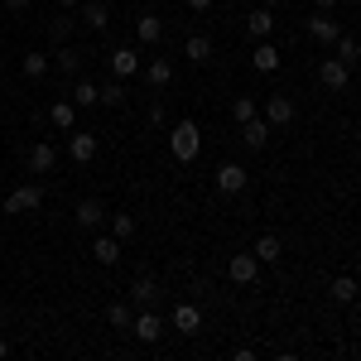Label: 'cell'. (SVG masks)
Listing matches in <instances>:
<instances>
[{
  "label": "cell",
  "instance_id": "cell-1",
  "mask_svg": "<svg viewBox=\"0 0 361 361\" xmlns=\"http://www.w3.org/2000/svg\"><path fill=\"white\" fill-rule=\"evenodd\" d=\"M169 149H173L178 164H193L197 154H202V130H197L193 121H178V126L169 130Z\"/></svg>",
  "mask_w": 361,
  "mask_h": 361
},
{
  "label": "cell",
  "instance_id": "cell-12",
  "mask_svg": "<svg viewBox=\"0 0 361 361\" xmlns=\"http://www.w3.org/2000/svg\"><path fill=\"white\" fill-rule=\"evenodd\" d=\"M241 140H246L250 149H265V145H270V121H265V116L246 121V126H241Z\"/></svg>",
  "mask_w": 361,
  "mask_h": 361
},
{
  "label": "cell",
  "instance_id": "cell-2",
  "mask_svg": "<svg viewBox=\"0 0 361 361\" xmlns=\"http://www.w3.org/2000/svg\"><path fill=\"white\" fill-rule=\"evenodd\" d=\"M34 207H44V188H39V183H25V188H15V193L5 197V212H10V217H25Z\"/></svg>",
  "mask_w": 361,
  "mask_h": 361
},
{
  "label": "cell",
  "instance_id": "cell-38",
  "mask_svg": "<svg viewBox=\"0 0 361 361\" xmlns=\"http://www.w3.org/2000/svg\"><path fill=\"white\" fill-rule=\"evenodd\" d=\"M58 5H63V10H78V5H82V0H58Z\"/></svg>",
  "mask_w": 361,
  "mask_h": 361
},
{
  "label": "cell",
  "instance_id": "cell-39",
  "mask_svg": "<svg viewBox=\"0 0 361 361\" xmlns=\"http://www.w3.org/2000/svg\"><path fill=\"white\" fill-rule=\"evenodd\" d=\"M313 5H318V10H333V5H337V0H313Z\"/></svg>",
  "mask_w": 361,
  "mask_h": 361
},
{
  "label": "cell",
  "instance_id": "cell-3",
  "mask_svg": "<svg viewBox=\"0 0 361 361\" xmlns=\"http://www.w3.org/2000/svg\"><path fill=\"white\" fill-rule=\"evenodd\" d=\"M68 159H73V164H92V159H97V135H92V130H73Z\"/></svg>",
  "mask_w": 361,
  "mask_h": 361
},
{
  "label": "cell",
  "instance_id": "cell-25",
  "mask_svg": "<svg viewBox=\"0 0 361 361\" xmlns=\"http://www.w3.org/2000/svg\"><path fill=\"white\" fill-rule=\"evenodd\" d=\"M106 222H111L116 241H130V236H135V217H130V212H106Z\"/></svg>",
  "mask_w": 361,
  "mask_h": 361
},
{
  "label": "cell",
  "instance_id": "cell-15",
  "mask_svg": "<svg viewBox=\"0 0 361 361\" xmlns=\"http://www.w3.org/2000/svg\"><path fill=\"white\" fill-rule=\"evenodd\" d=\"M265 121H270V126H289V121H294V102H289V97H270V102H265Z\"/></svg>",
  "mask_w": 361,
  "mask_h": 361
},
{
  "label": "cell",
  "instance_id": "cell-22",
  "mask_svg": "<svg viewBox=\"0 0 361 361\" xmlns=\"http://www.w3.org/2000/svg\"><path fill=\"white\" fill-rule=\"evenodd\" d=\"M92 255H97V265H116L121 260V241L116 236H97L92 241Z\"/></svg>",
  "mask_w": 361,
  "mask_h": 361
},
{
  "label": "cell",
  "instance_id": "cell-30",
  "mask_svg": "<svg viewBox=\"0 0 361 361\" xmlns=\"http://www.w3.org/2000/svg\"><path fill=\"white\" fill-rule=\"evenodd\" d=\"M121 102H126V82L116 78V82H106V87H102V97H97V106H121Z\"/></svg>",
  "mask_w": 361,
  "mask_h": 361
},
{
  "label": "cell",
  "instance_id": "cell-21",
  "mask_svg": "<svg viewBox=\"0 0 361 361\" xmlns=\"http://www.w3.org/2000/svg\"><path fill=\"white\" fill-rule=\"evenodd\" d=\"M250 255H255L260 265H275L279 255H284V246H279V236H270V231H265V236L255 241V250H250Z\"/></svg>",
  "mask_w": 361,
  "mask_h": 361
},
{
  "label": "cell",
  "instance_id": "cell-19",
  "mask_svg": "<svg viewBox=\"0 0 361 361\" xmlns=\"http://www.w3.org/2000/svg\"><path fill=\"white\" fill-rule=\"evenodd\" d=\"M49 121H54L58 130H78V106L73 102H54L49 106Z\"/></svg>",
  "mask_w": 361,
  "mask_h": 361
},
{
  "label": "cell",
  "instance_id": "cell-27",
  "mask_svg": "<svg viewBox=\"0 0 361 361\" xmlns=\"http://www.w3.org/2000/svg\"><path fill=\"white\" fill-rule=\"evenodd\" d=\"M183 54L193 58V63H207V58H212V39H207V34H193V39L183 44Z\"/></svg>",
  "mask_w": 361,
  "mask_h": 361
},
{
  "label": "cell",
  "instance_id": "cell-10",
  "mask_svg": "<svg viewBox=\"0 0 361 361\" xmlns=\"http://www.w3.org/2000/svg\"><path fill=\"white\" fill-rule=\"evenodd\" d=\"M145 82L154 87V92H164V87L173 82V63H169V58H154V63H145Z\"/></svg>",
  "mask_w": 361,
  "mask_h": 361
},
{
  "label": "cell",
  "instance_id": "cell-5",
  "mask_svg": "<svg viewBox=\"0 0 361 361\" xmlns=\"http://www.w3.org/2000/svg\"><path fill=\"white\" fill-rule=\"evenodd\" d=\"M246 183H250V173L241 164H222L217 169V188H222V193L236 197V193H246Z\"/></svg>",
  "mask_w": 361,
  "mask_h": 361
},
{
  "label": "cell",
  "instance_id": "cell-8",
  "mask_svg": "<svg viewBox=\"0 0 361 361\" xmlns=\"http://www.w3.org/2000/svg\"><path fill=\"white\" fill-rule=\"evenodd\" d=\"M135 73H140V54L135 49H116L111 54V78L126 82V78H135Z\"/></svg>",
  "mask_w": 361,
  "mask_h": 361
},
{
  "label": "cell",
  "instance_id": "cell-40",
  "mask_svg": "<svg viewBox=\"0 0 361 361\" xmlns=\"http://www.w3.org/2000/svg\"><path fill=\"white\" fill-rule=\"evenodd\" d=\"M265 5H270V10H279V5H289V0H265Z\"/></svg>",
  "mask_w": 361,
  "mask_h": 361
},
{
  "label": "cell",
  "instance_id": "cell-13",
  "mask_svg": "<svg viewBox=\"0 0 361 361\" xmlns=\"http://www.w3.org/2000/svg\"><path fill=\"white\" fill-rule=\"evenodd\" d=\"M173 328H178L183 337H193L197 328H202V313H197V304H178V308H173Z\"/></svg>",
  "mask_w": 361,
  "mask_h": 361
},
{
  "label": "cell",
  "instance_id": "cell-20",
  "mask_svg": "<svg viewBox=\"0 0 361 361\" xmlns=\"http://www.w3.org/2000/svg\"><path fill=\"white\" fill-rule=\"evenodd\" d=\"M102 222H106V207L97 197H82L78 202V226H102Z\"/></svg>",
  "mask_w": 361,
  "mask_h": 361
},
{
  "label": "cell",
  "instance_id": "cell-43",
  "mask_svg": "<svg viewBox=\"0 0 361 361\" xmlns=\"http://www.w3.org/2000/svg\"><path fill=\"white\" fill-rule=\"evenodd\" d=\"M0 183H5V169H0Z\"/></svg>",
  "mask_w": 361,
  "mask_h": 361
},
{
  "label": "cell",
  "instance_id": "cell-18",
  "mask_svg": "<svg viewBox=\"0 0 361 361\" xmlns=\"http://www.w3.org/2000/svg\"><path fill=\"white\" fill-rule=\"evenodd\" d=\"M250 63H255L260 73H275V68H279V49L270 44V39H260V44H255V54H250Z\"/></svg>",
  "mask_w": 361,
  "mask_h": 361
},
{
  "label": "cell",
  "instance_id": "cell-34",
  "mask_svg": "<svg viewBox=\"0 0 361 361\" xmlns=\"http://www.w3.org/2000/svg\"><path fill=\"white\" fill-rule=\"evenodd\" d=\"M149 126H154V130H159V126H169V111L159 106V102H149Z\"/></svg>",
  "mask_w": 361,
  "mask_h": 361
},
{
  "label": "cell",
  "instance_id": "cell-32",
  "mask_svg": "<svg viewBox=\"0 0 361 361\" xmlns=\"http://www.w3.org/2000/svg\"><path fill=\"white\" fill-rule=\"evenodd\" d=\"M231 121H236V126L255 121V102H250V97H236V102H231Z\"/></svg>",
  "mask_w": 361,
  "mask_h": 361
},
{
  "label": "cell",
  "instance_id": "cell-28",
  "mask_svg": "<svg viewBox=\"0 0 361 361\" xmlns=\"http://www.w3.org/2000/svg\"><path fill=\"white\" fill-rule=\"evenodd\" d=\"M333 49H337V58H342L347 68H357V58H361V44H357V39H352V34H342V39H337Z\"/></svg>",
  "mask_w": 361,
  "mask_h": 361
},
{
  "label": "cell",
  "instance_id": "cell-17",
  "mask_svg": "<svg viewBox=\"0 0 361 361\" xmlns=\"http://www.w3.org/2000/svg\"><path fill=\"white\" fill-rule=\"evenodd\" d=\"M135 39H140V44H159V39H164L159 15H140V20H135Z\"/></svg>",
  "mask_w": 361,
  "mask_h": 361
},
{
  "label": "cell",
  "instance_id": "cell-33",
  "mask_svg": "<svg viewBox=\"0 0 361 361\" xmlns=\"http://www.w3.org/2000/svg\"><path fill=\"white\" fill-rule=\"evenodd\" d=\"M97 97H102V87H92V82H78V92H73L78 106H97Z\"/></svg>",
  "mask_w": 361,
  "mask_h": 361
},
{
  "label": "cell",
  "instance_id": "cell-16",
  "mask_svg": "<svg viewBox=\"0 0 361 361\" xmlns=\"http://www.w3.org/2000/svg\"><path fill=\"white\" fill-rule=\"evenodd\" d=\"M246 29L255 34V39H270V29H275V15H270V5L250 10V15H246Z\"/></svg>",
  "mask_w": 361,
  "mask_h": 361
},
{
  "label": "cell",
  "instance_id": "cell-24",
  "mask_svg": "<svg viewBox=\"0 0 361 361\" xmlns=\"http://www.w3.org/2000/svg\"><path fill=\"white\" fill-rule=\"evenodd\" d=\"M130 299H135L140 308H149V304H154V299H159V284H154V279H149V275H140L135 284H130Z\"/></svg>",
  "mask_w": 361,
  "mask_h": 361
},
{
  "label": "cell",
  "instance_id": "cell-29",
  "mask_svg": "<svg viewBox=\"0 0 361 361\" xmlns=\"http://www.w3.org/2000/svg\"><path fill=\"white\" fill-rule=\"evenodd\" d=\"M333 299H337V304H352V299H357V279H352V275H337L333 279Z\"/></svg>",
  "mask_w": 361,
  "mask_h": 361
},
{
  "label": "cell",
  "instance_id": "cell-4",
  "mask_svg": "<svg viewBox=\"0 0 361 361\" xmlns=\"http://www.w3.org/2000/svg\"><path fill=\"white\" fill-rule=\"evenodd\" d=\"M347 78H352V68H347L342 58H328V63L318 68V82L328 87V92H342V87H347Z\"/></svg>",
  "mask_w": 361,
  "mask_h": 361
},
{
  "label": "cell",
  "instance_id": "cell-11",
  "mask_svg": "<svg viewBox=\"0 0 361 361\" xmlns=\"http://www.w3.org/2000/svg\"><path fill=\"white\" fill-rule=\"evenodd\" d=\"M308 34H313V44H337V39H342L337 20H328V15H313V20H308Z\"/></svg>",
  "mask_w": 361,
  "mask_h": 361
},
{
  "label": "cell",
  "instance_id": "cell-14",
  "mask_svg": "<svg viewBox=\"0 0 361 361\" xmlns=\"http://www.w3.org/2000/svg\"><path fill=\"white\" fill-rule=\"evenodd\" d=\"M54 164H58V149L49 145V140H39V145L29 149V169H34V173H49Z\"/></svg>",
  "mask_w": 361,
  "mask_h": 361
},
{
  "label": "cell",
  "instance_id": "cell-35",
  "mask_svg": "<svg viewBox=\"0 0 361 361\" xmlns=\"http://www.w3.org/2000/svg\"><path fill=\"white\" fill-rule=\"evenodd\" d=\"M73 34V15H58L54 20V39H68Z\"/></svg>",
  "mask_w": 361,
  "mask_h": 361
},
{
  "label": "cell",
  "instance_id": "cell-26",
  "mask_svg": "<svg viewBox=\"0 0 361 361\" xmlns=\"http://www.w3.org/2000/svg\"><path fill=\"white\" fill-rule=\"evenodd\" d=\"M58 73H63V78H78V73H82V54H78V49H58Z\"/></svg>",
  "mask_w": 361,
  "mask_h": 361
},
{
  "label": "cell",
  "instance_id": "cell-23",
  "mask_svg": "<svg viewBox=\"0 0 361 361\" xmlns=\"http://www.w3.org/2000/svg\"><path fill=\"white\" fill-rule=\"evenodd\" d=\"M106 323H111L116 333H130V323H135V308H130V304H121V299H116V304L106 308Z\"/></svg>",
  "mask_w": 361,
  "mask_h": 361
},
{
  "label": "cell",
  "instance_id": "cell-42",
  "mask_svg": "<svg viewBox=\"0 0 361 361\" xmlns=\"http://www.w3.org/2000/svg\"><path fill=\"white\" fill-rule=\"evenodd\" d=\"M0 328H5V313H0Z\"/></svg>",
  "mask_w": 361,
  "mask_h": 361
},
{
  "label": "cell",
  "instance_id": "cell-6",
  "mask_svg": "<svg viewBox=\"0 0 361 361\" xmlns=\"http://www.w3.org/2000/svg\"><path fill=\"white\" fill-rule=\"evenodd\" d=\"M130 333H135L140 342H159V333H164V323L154 318V308H145V313H135V323H130Z\"/></svg>",
  "mask_w": 361,
  "mask_h": 361
},
{
  "label": "cell",
  "instance_id": "cell-7",
  "mask_svg": "<svg viewBox=\"0 0 361 361\" xmlns=\"http://www.w3.org/2000/svg\"><path fill=\"white\" fill-rule=\"evenodd\" d=\"M255 270H260L255 255H231V260H226V275L236 279V284H255Z\"/></svg>",
  "mask_w": 361,
  "mask_h": 361
},
{
  "label": "cell",
  "instance_id": "cell-9",
  "mask_svg": "<svg viewBox=\"0 0 361 361\" xmlns=\"http://www.w3.org/2000/svg\"><path fill=\"white\" fill-rule=\"evenodd\" d=\"M78 10H82L87 29H106L111 25V5H106V0H87V5H78Z\"/></svg>",
  "mask_w": 361,
  "mask_h": 361
},
{
  "label": "cell",
  "instance_id": "cell-36",
  "mask_svg": "<svg viewBox=\"0 0 361 361\" xmlns=\"http://www.w3.org/2000/svg\"><path fill=\"white\" fill-rule=\"evenodd\" d=\"M29 5H34V0H5V10H15V15H20V10H29Z\"/></svg>",
  "mask_w": 361,
  "mask_h": 361
},
{
  "label": "cell",
  "instance_id": "cell-37",
  "mask_svg": "<svg viewBox=\"0 0 361 361\" xmlns=\"http://www.w3.org/2000/svg\"><path fill=\"white\" fill-rule=\"evenodd\" d=\"M188 10H193V15H202V10H212V0H188Z\"/></svg>",
  "mask_w": 361,
  "mask_h": 361
},
{
  "label": "cell",
  "instance_id": "cell-31",
  "mask_svg": "<svg viewBox=\"0 0 361 361\" xmlns=\"http://www.w3.org/2000/svg\"><path fill=\"white\" fill-rule=\"evenodd\" d=\"M20 68H25V78H44L49 73V54H25Z\"/></svg>",
  "mask_w": 361,
  "mask_h": 361
},
{
  "label": "cell",
  "instance_id": "cell-41",
  "mask_svg": "<svg viewBox=\"0 0 361 361\" xmlns=\"http://www.w3.org/2000/svg\"><path fill=\"white\" fill-rule=\"evenodd\" d=\"M5 352H10V347H5V337H0V357H5Z\"/></svg>",
  "mask_w": 361,
  "mask_h": 361
}]
</instances>
